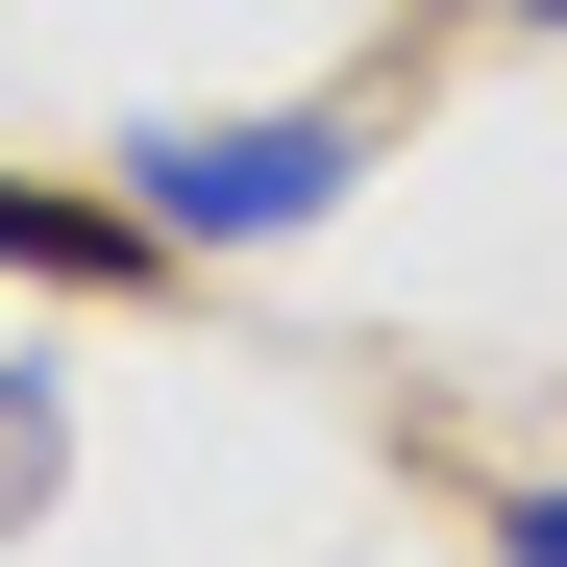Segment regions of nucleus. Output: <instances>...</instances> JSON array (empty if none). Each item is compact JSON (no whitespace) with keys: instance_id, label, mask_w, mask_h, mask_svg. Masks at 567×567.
I'll use <instances>...</instances> for the list:
<instances>
[{"instance_id":"1","label":"nucleus","mask_w":567,"mask_h":567,"mask_svg":"<svg viewBox=\"0 0 567 567\" xmlns=\"http://www.w3.org/2000/svg\"><path fill=\"white\" fill-rule=\"evenodd\" d=\"M370 173V124H321V100H271V124H148L124 148V223L148 247H271V223H321Z\"/></svg>"},{"instance_id":"2","label":"nucleus","mask_w":567,"mask_h":567,"mask_svg":"<svg viewBox=\"0 0 567 567\" xmlns=\"http://www.w3.org/2000/svg\"><path fill=\"white\" fill-rule=\"evenodd\" d=\"M50 468H74V395H50V370H0V543L50 518Z\"/></svg>"},{"instance_id":"3","label":"nucleus","mask_w":567,"mask_h":567,"mask_svg":"<svg viewBox=\"0 0 567 567\" xmlns=\"http://www.w3.org/2000/svg\"><path fill=\"white\" fill-rule=\"evenodd\" d=\"M148 223H74V198H0V271H124Z\"/></svg>"},{"instance_id":"4","label":"nucleus","mask_w":567,"mask_h":567,"mask_svg":"<svg viewBox=\"0 0 567 567\" xmlns=\"http://www.w3.org/2000/svg\"><path fill=\"white\" fill-rule=\"evenodd\" d=\"M494 567H567V494H518V518H494Z\"/></svg>"},{"instance_id":"5","label":"nucleus","mask_w":567,"mask_h":567,"mask_svg":"<svg viewBox=\"0 0 567 567\" xmlns=\"http://www.w3.org/2000/svg\"><path fill=\"white\" fill-rule=\"evenodd\" d=\"M518 25H567V0H518Z\"/></svg>"}]
</instances>
